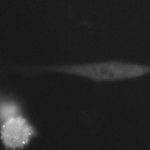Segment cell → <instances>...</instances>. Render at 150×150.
<instances>
[{"instance_id": "obj_1", "label": "cell", "mask_w": 150, "mask_h": 150, "mask_svg": "<svg viewBox=\"0 0 150 150\" xmlns=\"http://www.w3.org/2000/svg\"><path fill=\"white\" fill-rule=\"evenodd\" d=\"M51 72L84 78L95 82L136 79L150 74V65L119 60L52 65L29 69L28 73Z\"/></svg>"}, {"instance_id": "obj_2", "label": "cell", "mask_w": 150, "mask_h": 150, "mask_svg": "<svg viewBox=\"0 0 150 150\" xmlns=\"http://www.w3.org/2000/svg\"><path fill=\"white\" fill-rule=\"evenodd\" d=\"M36 134V128L23 114L1 122V141L7 149L25 148Z\"/></svg>"}, {"instance_id": "obj_3", "label": "cell", "mask_w": 150, "mask_h": 150, "mask_svg": "<svg viewBox=\"0 0 150 150\" xmlns=\"http://www.w3.org/2000/svg\"><path fill=\"white\" fill-rule=\"evenodd\" d=\"M21 114H23L22 109L18 102L10 98L1 99L0 105L1 122Z\"/></svg>"}]
</instances>
